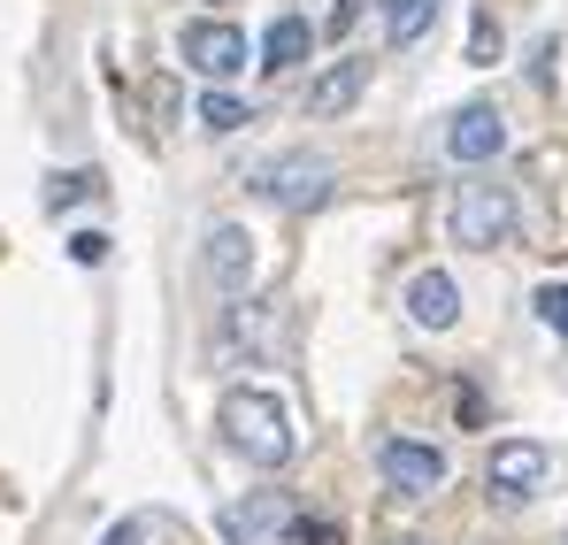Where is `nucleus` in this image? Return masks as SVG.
Returning a JSON list of instances; mask_svg holds the SVG:
<instances>
[{"mask_svg": "<svg viewBox=\"0 0 568 545\" xmlns=\"http://www.w3.org/2000/svg\"><path fill=\"white\" fill-rule=\"evenodd\" d=\"M223 438L254 461V468H284V461L300 454V438H292V407H284L277 392H262V384H239V392L223 400Z\"/></svg>", "mask_w": 568, "mask_h": 545, "instance_id": "f257e3e1", "label": "nucleus"}, {"mask_svg": "<svg viewBox=\"0 0 568 545\" xmlns=\"http://www.w3.org/2000/svg\"><path fill=\"white\" fill-rule=\"evenodd\" d=\"M454 246H469V254H491V246H507L515 239V192L491 178H469L454 184Z\"/></svg>", "mask_w": 568, "mask_h": 545, "instance_id": "f03ea898", "label": "nucleus"}, {"mask_svg": "<svg viewBox=\"0 0 568 545\" xmlns=\"http://www.w3.org/2000/svg\"><path fill=\"white\" fill-rule=\"evenodd\" d=\"M546 476H554V454H546L538 438H499L491 461H484V492H491L499 507L538 499V492H546Z\"/></svg>", "mask_w": 568, "mask_h": 545, "instance_id": "7ed1b4c3", "label": "nucleus"}, {"mask_svg": "<svg viewBox=\"0 0 568 545\" xmlns=\"http://www.w3.org/2000/svg\"><path fill=\"white\" fill-rule=\"evenodd\" d=\"M178 54H185V70H200L207 85H223V78H239V70L254 62L246 31H239V23H223V16H200V23H185Z\"/></svg>", "mask_w": 568, "mask_h": 545, "instance_id": "20e7f679", "label": "nucleus"}, {"mask_svg": "<svg viewBox=\"0 0 568 545\" xmlns=\"http://www.w3.org/2000/svg\"><path fill=\"white\" fill-rule=\"evenodd\" d=\"M200 276H207L215 300H246V284H254V231L246 223H215L207 246H200Z\"/></svg>", "mask_w": 568, "mask_h": 545, "instance_id": "39448f33", "label": "nucleus"}, {"mask_svg": "<svg viewBox=\"0 0 568 545\" xmlns=\"http://www.w3.org/2000/svg\"><path fill=\"white\" fill-rule=\"evenodd\" d=\"M254 184H262L277 208L307 215V208H323V200H331V162H323V154H307V147H292V154H277Z\"/></svg>", "mask_w": 568, "mask_h": 545, "instance_id": "423d86ee", "label": "nucleus"}, {"mask_svg": "<svg viewBox=\"0 0 568 545\" xmlns=\"http://www.w3.org/2000/svg\"><path fill=\"white\" fill-rule=\"evenodd\" d=\"M446 154H454L462 170H491V162L507 154V115H499L491 100L454 108V123H446Z\"/></svg>", "mask_w": 568, "mask_h": 545, "instance_id": "0eeeda50", "label": "nucleus"}, {"mask_svg": "<svg viewBox=\"0 0 568 545\" xmlns=\"http://www.w3.org/2000/svg\"><path fill=\"white\" fill-rule=\"evenodd\" d=\"M377 468H384V484H392L399 499H430V492L446 484V454H438V446H423V438H384Z\"/></svg>", "mask_w": 568, "mask_h": 545, "instance_id": "6e6552de", "label": "nucleus"}, {"mask_svg": "<svg viewBox=\"0 0 568 545\" xmlns=\"http://www.w3.org/2000/svg\"><path fill=\"white\" fill-rule=\"evenodd\" d=\"M284 523H292V499L284 492H254V499L223 507V538L231 545H277Z\"/></svg>", "mask_w": 568, "mask_h": 545, "instance_id": "1a4fd4ad", "label": "nucleus"}, {"mask_svg": "<svg viewBox=\"0 0 568 545\" xmlns=\"http://www.w3.org/2000/svg\"><path fill=\"white\" fill-rule=\"evenodd\" d=\"M362 85H369V62H331L315 85H307V123H331V115H346L354 100H362Z\"/></svg>", "mask_w": 568, "mask_h": 545, "instance_id": "9d476101", "label": "nucleus"}, {"mask_svg": "<svg viewBox=\"0 0 568 545\" xmlns=\"http://www.w3.org/2000/svg\"><path fill=\"white\" fill-rule=\"evenodd\" d=\"M407 315H415L423 331H454V323H462V284L446 270H423L407 284Z\"/></svg>", "mask_w": 568, "mask_h": 545, "instance_id": "9b49d317", "label": "nucleus"}, {"mask_svg": "<svg viewBox=\"0 0 568 545\" xmlns=\"http://www.w3.org/2000/svg\"><path fill=\"white\" fill-rule=\"evenodd\" d=\"M307 47H315V23H307V16H277V23L262 31V70H300Z\"/></svg>", "mask_w": 568, "mask_h": 545, "instance_id": "f8f14e48", "label": "nucleus"}, {"mask_svg": "<svg viewBox=\"0 0 568 545\" xmlns=\"http://www.w3.org/2000/svg\"><path fill=\"white\" fill-rule=\"evenodd\" d=\"M438 8H446V0H399V8H392V47H423V31L438 23Z\"/></svg>", "mask_w": 568, "mask_h": 545, "instance_id": "ddd939ff", "label": "nucleus"}, {"mask_svg": "<svg viewBox=\"0 0 568 545\" xmlns=\"http://www.w3.org/2000/svg\"><path fill=\"white\" fill-rule=\"evenodd\" d=\"M239 123H254V108H246V100H231V92H207V100H200V131L231 139Z\"/></svg>", "mask_w": 568, "mask_h": 545, "instance_id": "4468645a", "label": "nucleus"}, {"mask_svg": "<svg viewBox=\"0 0 568 545\" xmlns=\"http://www.w3.org/2000/svg\"><path fill=\"white\" fill-rule=\"evenodd\" d=\"M469 62H476V70H491V62H499V23H491V8L469 23Z\"/></svg>", "mask_w": 568, "mask_h": 545, "instance_id": "2eb2a0df", "label": "nucleus"}, {"mask_svg": "<svg viewBox=\"0 0 568 545\" xmlns=\"http://www.w3.org/2000/svg\"><path fill=\"white\" fill-rule=\"evenodd\" d=\"M538 323L568 339V284H546V292H538Z\"/></svg>", "mask_w": 568, "mask_h": 545, "instance_id": "dca6fc26", "label": "nucleus"}, {"mask_svg": "<svg viewBox=\"0 0 568 545\" xmlns=\"http://www.w3.org/2000/svg\"><path fill=\"white\" fill-rule=\"evenodd\" d=\"M93 192V170H70V178H54V192H47V208H78Z\"/></svg>", "mask_w": 568, "mask_h": 545, "instance_id": "f3484780", "label": "nucleus"}, {"mask_svg": "<svg viewBox=\"0 0 568 545\" xmlns=\"http://www.w3.org/2000/svg\"><path fill=\"white\" fill-rule=\"evenodd\" d=\"M100 254H108V239H100V231H78V239H70V262H85V270H93Z\"/></svg>", "mask_w": 568, "mask_h": 545, "instance_id": "a211bd4d", "label": "nucleus"}, {"mask_svg": "<svg viewBox=\"0 0 568 545\" xmlns=\"http://www.w3.org/2000/svg\"><path fill=\"white\" fill-rule=\"evenodd\" d=\"M354 16H362V0H338V8H331V23H323V31H354Z\"/></svg>", "mask_w": 568, "mask_h": 545, "instance_id": "6ab92c4d", "label": "nucleus"}, {"mask_svg": "<svg viewBox=\"0 0 568 545\" xmlns=\"http://www.w3.org/2000/svg\"><path fill=\"white\" fill-rule=\"evenodd\" d=\"M100 545H146V531H139V523H115V531H108Z\"/></svg>", "mask_w": 568, "mask_h": 545, "instance_id": "aec40b11", "label": "nucleus"}, {"mask_svg": "<svg viewBox=\"0 0 568 545\" xmlns=\"http://www.w3.org/2000/svg\"><path fill=\"white\" fill-rule=\"evenodd\" d=\"M392 545H423V538H392Z\"/></svg>", "mask_w": 568, "mask_h": 545, "instance_id": "412c9836", "label": "nucleus"}, {"mask_svg": "<svg viewBox=\"0 0 568 545\" xmlns=\"http://www.w3.org/2000/svg\"><path fill=\"white\" fill-rule=\"evenodd\" d=\"M561 545H568V538H561Z\"/></svg>", "mask_w": 568, "mask_h": 545, "instance_id": "4be33fe9", "label": "nucleus"}]
</instances>
